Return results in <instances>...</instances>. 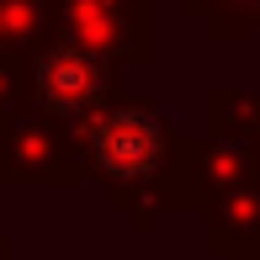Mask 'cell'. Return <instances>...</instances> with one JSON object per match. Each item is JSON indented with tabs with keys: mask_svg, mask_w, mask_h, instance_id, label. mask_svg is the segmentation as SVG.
Instances as JSON below:
<instances>
[{
	"mask_svg": "<svg viewBox=\"0 0 260 260\" xmlns=\"http://www.w3.org/2000/svg\"><path fill=\"white\" fill-rule=\"evenodd\" d=\"M96 90H101V69L75 48H53L38 64V96L53 112H85L96 101Z\"/></svg>",
	"mask_w": 260,
	"mask_h": 260,
	"instance_id": "obj_2",
	"label": "cell"
},
{
	"mask_svg": "<svg viewBox=\"0 0 260 260\" xmlns=\"http://www.w3.org/2000/svg\"><path fill=\"white\" fill-rule=\"evenodd\" d=\"M165 154V127L138 106H122V112H106L96 127H90V159L101 165L117 181H138L149 175Z\"/></svg>",
	"mask_w": 260,
	"mask_h": 260,
	"instance_id": "obj_1",
	"label": "cell"
}]
</instances>
